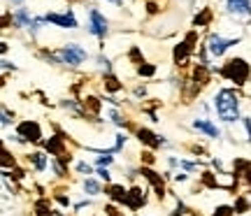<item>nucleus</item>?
<instances>
[{
    "mask_svg": "<svg viewBox=\"0 0 251 216\" xmlns=\"http://www.w3.org/2000/svg\"><path fill=\"white\" fill-rule=\"evenodd\" d=\"M214 109L219 119L224 123H233V121H240V96L235 89H221L216 91L214 96Z\"/></svg>",
    "mask_w": 251,
    "mask_h": 216,
    "instance_id": "f257e3e1",
    "label": "nucleus"
},
{
    "mask_svg": "<svg viewBox=\"0 0 251 216\" xmlns=\"http://www.w3.org/2000/svg\"><path fill=\"white\" fill-rule=\"evenodd\" d=\"M251 74V65L244 58H230L226 61V65L221 68V77H226L228 81H233L235 86H244L249 81Z\"/></svg>",
    "mask_w": 251,
    "mask_h": 216,
    "instance_id": "f03ea898",
    "label": "nucleus"
},
{
    "mask_svg": "<svg viewBox=\"0 0 251 216\" xmlns=\"http://www.w3.org/2000/svg\"><path fill=\"white\" fill-rule=\"evenodd\" d=\"M56 56H58V61H61L63 65H70V68H79V65L89 58L86 49L79 47L77 42H68L65 47H61V49L56 51Z\"/></svg>",
    "mask_w": 251,
    "mask_h": 216,
    "instance_id": "7ed1b4c3",
    "label": "nucleus"
},
{
    "mask_svg": "<svg viewBox=\"0 0 251 216\" xmlns=\"http://www.w3.org/2000/svg\"><path fill=\"white\" fill-rule=\"evenodd\" d=\"M196 40H198V35H196V30H191L184 40H181L179 45L175 47V51H172V61L177 65H184L188 61V56H191V51L196 49Z\"/></svg>",
    "mask_w": 251,
    "mask_h": 216,
    "instance_id": "20e7f679",
    "label": "nucleus"
},
{
    "mask_svg": "<svg viewBox=\"0 0 251 216\" xmlns=\"http://www.w3.org/2000/svg\"><path fill=\"white\" fill-rule=\"evenodd\" d=\"M91 35H96L98 40H105L109 33V21L105 19V14H100L98 9H91L89 12V26H86Z\"/></svg>",
    "mask_w": 251,
    "mask_h": 216,
    "instance_id": "39448f33",
    "label": "nucleus"
},
{
    "mask_svg": "<svg viewBox=\"0 0 251 216\" xmlns=\"http://www.w3.org/2000/svg\"><path fill=\"white\" fill-rule=\"evenodd\" d=\"M17 135L24 137L26 142H40V140H42V128H40L37 121L26 119V121H21L17 126Z\"/></svg>",
    "mask_w": 251,
    "mask_h": 216,
    "instance_id": "423d86ee",
    "label": "nucleus"
},
{
    "mask_svg": "<svg viewBox=\"0 0 251 216\" xmlns=\"http://www.w3.org/2000/svg\"><path fill=\"white\" fill-rule=\"evenodd\" d=\"M45 21L47 24H54L58 28H77V17H75V12L68 9V12H49L45 14Z\"/></svg>",
    "mask_w": 251,
    "mask_h": 216,
    "instance_id": "0eeeda50",
    "label": "nucleus"
},
{
    "mask_svg": "<svg viewBox=\"0 0 251 216\" xmlns=\"http://www.w3.org/2000/svg\"><path fill=\"white\" fill-rule=\"evenodd\" d=\"M209 45H207V49H209V54L212 56H224L230 47H235V45H240V37H230V40H226V37H221V35H209V40H207Z\"/></svg>",
    "mask_w": 251,
    "mask_h": 216,
    "instance_id": "6e6552de",
    "label": "nucleus"
},
{
    "mask_svg": "<svg viewBox=\"0 0 251 216\" xmlns=\"http://www.w3.org/2000/svg\"><path fill=\"white\" fill-rule=\"evenodd\" d=\"M140 174H142L144 179H147V181H149V184L153 186V193H156V198H158V200L165 198V193H168V191H165L163 177L158 174V172L151 170V168H147V165H142V168H140Z\"/></svg>",
    "mask_w": 251,
    "mask_h": 216,
    "instance_id": "1a4fd4ad",
    "label": "nucleus"
},
{
    "mask_svg": "<svg viewBox=\"0 0 251 216\" xmlns=\"http://www.w3.org/2000/svg\"><path fill=\"white\" fill-rule=\"evenodd\" d=\"M137 140L144 144V146H149V151H153V149H158V146H163L165 144V137L156 135L153 130H149V128H137Z\"/></svg>",
    "mask_w": 251,
    "mask_h": 216,
    "instance_id": "9d476101",
    "label": "nucleus"
},
{
    "mask_svg": "<svg viewBox=\"0 0 251 216\" xmlns=\"http://www.w3.org/2000/svg\"><path fill=\"white\" fill-rule=\"evenodd\" d=\"M65 135H51L49 140H45V149L49 151V156H56V158H63L68 156V146H65Z\"/></svg>",
    "mask_w": 251,
    "mask_h": 216,
    "instance_id": "9b49d317",
    "label": "nucleus"
},
{
    "mask_svg": "<svg viewBox=\"0 0 251 216\" xmlns=\"http://www.w3.org/2000/svg\"><path fill=\"white\" fill-rule=\"evenodd\" d=\"M191 126L196 128L198 133L207 135L209 140H219V137H221V130H219V128H216L209 119H193V123H191Z\"/></svg>",
    "mask_w": 251,
    "mask_h": 216,
    "instance_id": "f8f14e48",
    "label": "nucleus"
},
{
    "mask_svg": "<svg viewBox=\"0 0 251 216\" xmlns=\"http://www.w3.org/2000/svg\"><path fill=\"white\" fill-rule=\"evenodd\" d=\"M147 205V195H144V191L140 186H133V189L128 191V198H126V207L137 212V209H142Z\"/></svg>",
    "mask_w": 251,
    "mask_h": 216,
    "instance_id": "ddd939ff",
    "label": "nucleus"
},
{
    "mask_svg": "<svg viewBox=\"0 0 251 216\" xmlns=\"http://www.w3.org/2000/svg\"><path fill=\"white\" fill-rule=\"evenodd\" d=\"M226 7L235 17H251V0H228Z\"/></svg>",
    "mask_w": 251,
    "mask_h": 216,
    "instance_id": "4468645a",
    "label": "nucleus"
},
{
    "mask_svg": "<svg viewBox=\"0 0 251 216\" xmlns=\"http://www.w3.org/2000/svg\"><path fill=\"white\" fill-rule=\"evenodd\" d=\"M105 193L109 195V200H112V202L126 205V198H128V191L124 189V184H107V186H105Z\"/></svg>",
    "mask_w": 251,
    "mask_h": 216,
    "instance_id": "2eb2a0df",
    "label": "nucleus"
},
{
    "mask_svg": "<svg viewBox=\"0 0 251 216\" xmlns=\"http://www.w3.org/2000/svg\"><path fill=\"white\" fill-rule=\"evenodd\" d=\"M28 163H30V165H33L37 172H47V168L51 165V161H49V158H47L42 151H33L30 156H28Z\"/></svg>",
    "mask_w": 251,
    "mask_h": 216,
    "instance_id": "dca6fc26",
    "label": "nucleus"
},
{
    "mask_svg": "<svg viewBox=\"0 0 251 216\" xmlns=\"http://www.w3.org/2000/svg\"><path fill=\"white\" fill-rule=\"evenodd\" d=\"M12 21H14V26L17 28H30V24H33V17L28 14L26 7H19L14 14H12Z\"/></svg>",
    "mask_w": 251,
    "mask_h": 216,
    "instance_id": "f3484780",
    "label": "nucleus"
},
{
    "mask_svg": "<svg viewBox=\"0 0 251 216\" xmlns=\"http://www.w3.org/2000/svg\"><path fill=\"white\" fill-rule=\"evenodd\" d=\"M212 17H214V14H212V9L205 7L200 14H196V17H193V26H196V28L209 26V24H212Z\"/></svg>",
    "mask_w": 251,
    "mask_h": 216,
    "instance_id": "a211bd4d",
    "label": "nucleus"
},
{
    "mask_svg": "<svg viewBox=\"0 0 251 216\" xmlns=\"http://www.w3.org/2000/svg\"><path fill=\"white\" fill-rule=\"evenodd\" d=\"M102 81H105V89L109 91V93H119V91L124 89V84L112 74V72H105V77H102Z\"/></svg>",
    "mask_w": 251,
    "mask_h": 216,
    "instance_id": "6ab92c4d",
    "label": "nucleus"
},
{
    "mask_svg": "<svg viewBox=\"0 0 251 216\" xmlns=\"http://www.w3.org/2000/svg\"><path fill=\"white\" fill-rule=\"evenodd\" d=\"M84 193H89V195H100V193H102L100 181L93 179V177H86V179H84Z\"/></svg>",
    "mask_w": 251,
    "mask_h": 216,
    "instance_id": "aec40b11",
    "label": "nucleus"
},
{
    "mask_svg": "<svg viewBox=\"0 0 251 216\" xmlns=\"http://www.w3.org/2000/svg\"><path fill=\"white\" fill-rule=\"evenodd\" d=\"M193 79H196V84H200V86H205L207 81H209V70H207L205 63H200L196 70H193Z\"/></svg>",
    "mask_w": 251,
    "mask_h": 216,
    "instance_id": "412c9836",
    "label": "nucleus"
},
{
    "mask_svg": "<svg viewBox=\"0 0 251 216\" xmlns=\"http://www.w3.org/2000/svg\"><path fill=\"white\" fill-rule=\"evenodd\" d=\"M35 216H54V209H51V205H49L47 198L35 202Z\"/></svg>",
    "mask_w": 251,
    "mask_h": 216,
    "instance_id": "4be33fe9",
    "label": "nucleus"
},
{
    "mask_svg": "<svg viewBox=\"0 0 251 216\" xmlns=\"http://www.w3.org/2000/svg\"><path fill=\"white\" fill-rule=\"evenodd\" d=\"M81 107L86 109V112H91V114H98V112H100V100L93 98V96H89V98H84Z\"/></svg>",
    "mask_w": 251,
    "mask_h": 216,
    "instance_id": "5701e85b",
    "label": "nucleus"
},
{
    "mask_svg": "<svg viewBox=\"0 0 251 216\" xmlns=\"http://www.w3.org/2000/svg\"><path fill=\"white\" fill-rule=\"evenodd\" d=\"M249 207H251V202L244 198V195H240V198L235 200V205H233L235 214H244V212H249Z\"/></svg>",
    "mask_w": 251,
    "mask_h": 216,
    "instance_id": "b1692460",
    "label": "nucleus"
},
{
    "mask_svg": "<svg viewBox=\"0 0 251 216\" xmlns=\"http://www.w3.org/2000/svg\"><path fill=\"white\" fill-rule=\"evenodd\" d=\"M128 58H130L137 68H140L142 63H147V61H144V56H142V51H140V47H133V49L128 51Z\"/></svg>",
    "mask_w": 251,
    "mask_h": 216,
    "instance_id": "393cba45",
    "label": "nucleus"
},
{
    "mask_svg": "<svg viewBox=\"0 0 251 216\" xmlns=\"http://www.w3.org/2000/svg\"><path fill=\"white\" fill-rule=\"evenodd\" d=\"M137 74H140V77H153V74H156V65L153 63H142L140 68H137Z\"/></svg>",
    "mask_w": 251,
    "mask_h": 216,
    "instance_id": "a878e982",
    "label": "nucleus"
},
{
    "mask_svg": "<svg viewBox=\"0 0 251 216\" xmlns=\"http://www.w3.org/2000/svg\"><path fill=\"white\" fill-rule=\"evenodd\" d=\"M202 184H205L207 189H219V181H216V177L212 172H205V174H202Z\"/></svg>",
    "mask_w": 251,
    "mask_h": 216,
    "instance_id": "bb28decb",
    "label": "nucleus"
},
{
    "mask_svg": "<svg viewBox=\"0 0 251 216\" xmlns=\"http://www.w3.org/2000/svg\"><path fill=\"white\" fill-rule=\"evenodd\" d=\"M112 163H114V156H112V153H100L98 156V168H107Z\"/></svg>",
    "mask_w": 251,
    "mask_h": 216,
    "instance_id": "cd10ccee",
    "label": "nucleus"
},
{
    "mask_svg": "<svg viewBox=\"0 0 251 216\" xmlns=\"http://www.w3.org/2000/svg\"><path fill=\"white\" fill-rule=\"evenodd\" d=\"M140 161H142V165H147V168H151L153 163H156V156H153V151H142V156H140Z\"/></svg>",
    "mask_w": 251,
    "mask_h": 216,
    "instance_id": "c85d7f7f",
    "label": "nucleus"
},
{
    "mask_svg": "<svg viewBox=\"0 0 251 216\" xmlns=\"http://www.w3.org/2000/svg\"><path fill=\"white\" fill-rule=\"evenodd\" d=\"M212 216H235V209L228 207V205H221V207L214 209V214H212Z\"/></svg>",
    "mask_w": 251,
    "mask_h": 216,
    "instance_id": "c756f323",
    "label": "nucleus"
},
{
    "mask_svg": "<svg viewBox=\"0 0 251 216\" xmlns=\"http://www.w3.org/2000/svg\"><path fill=\"white\" fill-rule=\"evenodd\" d=\"M77 172H79V174H86V177H89V174H93V168H91L89 163L79 161V163H77Z\"/></svg>",
    "mask_w": 251,
    "mask_h": 216,
    "instance_id": "7c9ffc66",
    "label": "nucleus"
},
{
    "mask_svg": "<svg viewBox=\"0 0 251 216\" xmlns=\"http://www.w3.org/2000/svg\"><path fill=\"white\" fill-rule=\"evenodd\" d=\"M2 156H5V158H2V168H5V170H9V165H14V156H12L7 149H5V153H2Z\"/></svg>",
    "mask_w": 251,
    "mask_h": 216,
    "instance_id": "2f4dec72",
    "label": "nucleus"
},
{
    "mask_svg": "<svg viewBox=\"0 0 251 216\" xmlns=\"http://www.w3.org/2000/svg\"><path fill=\"white\" fill-rule=\"evenodd\" d=\"M12 121H14V114H9V109L2 107V126H9Z\"/></svg>",
    "mask_w": 251,
    "mask_h": 216,
    "instance_id": "473e14b6",
    "label": "nucleus"
},
{
    "mask_svg": "<svg viewBox=\"0 0 251 216\" xmlns=\"http://www.w3.org/2000/svg\"><path fill=\"white\" fill-rule=\"evenodd\" d=\"M105 214H107V216H124L121 212H119L117 205H112V202H109L107 207H105Z\"/></svg>",
    "mask_w": 251,
    "mask_h": 216,
    "instance_id": "72a5a7b5",
    "label": "nucleus"
},
{
    "mask_svg": "<svg viewBox=\"0 0 251 216\" xmlns=\"http://www.w3.org/2000/svg\"><path fill=\"white\" fill-rule=\"evenodd\" d=\"M96 174H98L100 179H105L109 184V179H112V174H109V170L107 168H98V170H96Z\"/></svg>",
    "mask_w": 251,
    "mask_h": 216,
    "instance_id": "f704fd0d",
    "label": "nucleus"
},
{
    "mask_svg": "<svg viewBox=\"0 0 251 216\" xmlns=\"http://www.w3.org/2000/svg\"><path fill=\"white\" fill-rule=\"evenodd\" d=\"M179 168H184V170H188V172H196V170H198V163H191V161H179Z\"/></svg>",
    "mask_w": 251,
    "mask_h": 216,
    "instance_id": "c9c22d12",
    "label": "nucleus"
},
{
    "mask_svg": "<svg viewBox=\"0 0 251 216\" xmlns=\"http://www.w3.org/2000/svg\"><path fill=\"white\" fill-rule=\"evenodd\" d=\"M56 202L63 205V207H70V198H68V195H63V193H56Z\"/></svg>",
    "mask_w": 251,
    "mask_h": 216,
    "instance_id": "e433bc0d",
    "label": "nucleus"
},
{
    "mask_svg": "<svg viewBox=\"0 0 251 216\" xmlns=\"http://www.w3.org/2000/svg\"><path fill=\"white\" fill-rule=\"evenodd\" d=\"M126 140H128V137H126V135H121V133H119V135H117V144H114V149H117V153L121 151V149H124Z\"/></svg>",
    "mask_w": 251,
    "mask_h": 216,
    "instance_id": "4c0bfd02",
    "label": "nucleus"
},
{
    "mask_svg": "<svg viewBox=\"0 0 251 216\" xmlns=\"http://www.w3.org/2000/svg\"><path fill=\"white\" fill-rule=\"evenodd\" d=\"M186 212V207H184V202L181 200H177V207H175V212H172V216H181Z\"/></svg>",
    "mask_w": 251,
    "mask_h": 216,
    "instance_id": "58836bf2",
    "label": "nucleus"
},
{
    "mask_svg": "<svg viewBox=\"0 0 251 216\" xmlns=\"http://www.w3.org/2000/svg\"><path fill=\"white\" fill-rule=\"evenodd\" d=\"M242 123H244V128H247V133H249V142H251V119L242 117Z\"/></svg>",
    "mask_w": 251,
    "mask_h": 216,
    "instance_id": "ea45409f",
    "label": "nucleus"
},
{
    "mask_svg": "<svg viewBox=\"0 0 251 216\" xmlns=\"http://www.w3.org/2000/svg\"><path fill=\"white\" fill-rule=\"evenodd\" d=\"M147 12H149V14H156V12H158V7H156V2H153V0L147 2Z\"/></svg>",
    "mask_w": 251,
    "mask_h": 216,
    "instance_id": "a19ab883",
    "label": "nucleus"
},
{
    "mask_svg": "<svg viewBox=\"0 0 251 216\" xmlns=\"http://www.w3.org/2000/svg\"><path fill=\"white\" fill-rule=\"evenodd\" d=\"M91 202L89 200H81V202H77V205H75V209H77V212H79V209H84V207H89Z\"/></svg>",
    "mask_w": 251,
    "mask_h": 216,
    "instance_id": "79ce46f5",
    "label": "nucleus"
},
{
    "mask_svg": "<svg viewBox=\"0 0 251 216\" xmlns=\"http://www.w3.org/2000/svg\"><path fill=\"white\" fill-rule=\"evenodd\" d=\"M144 93H147V89H144V86H137V89H135V96H137V98H142Z\"/></svg>",
    "mask_w": 251,
    "mask_h": 216,
    "instance_id": "37998d69",
    "label": "nucleus"
},
{
    "mask_svg": "<svg viewBox=\"0 0 251 216\" xmlns=\"http://www.w3.org/2000/svg\"><path fill=\"white\" fill-rule=\"evenodd\" d=\"M244 179L251 184V163H249V168H247V172H244Z\"/></svg>",
    "mask_w": 251,
    "mask_h": 216,
    "instance_id": "c03bdc74",
    "label": "nucleus"
},
{
    "mask_svg": "<svg viewBox=\"0 0 251 216\" xmlns=\"http://www.w3.org/2000/svg\"><path fill=\"white\" fill-rule=\"evenodd\" d=\"M212 165H214V168H216V170H221V168H224V163H221V161H219V158H216V161H212Z\"/></svg>",
    "mask_w": 251,
    "mask_h": 216,
    "instance_id": "a18cd8bd",
    "label": "nucleus"
},
{
    "mask_svg": "<svg viewBox=\"0 0 251 216\" xmlns=\"http://www.w3.org/2000/svg\"><path fill=\"white\" fill-rule=\"evenodd\" d=\"M186 179H188L186 174H175V181H186Z\"/></svg>",
    "mask_w": 251,
    "mask_h": 216,
    "instance_id": "49530a36",
    "label": "nucleus"
},
{
    "mask_svg": "<svg viewBox=\"0 0 251 216\" xmlns=\"http://www.w3.org/2000/svg\"><path fill=\"white\" fill-rule=\"evenodd\" d=\"M109 2H114V5H121V2H124V0H109Z\"/></svg>",
    "mask_w": 251,
    "mask_h": 216,
    "instance_id": "de8ad7c7",
    "label": "nucleus"
},
{
    "mask_svg": "<svg viewBox=\"0 0 251 216\" xmlns=\"http://www.w3.org/2000/svg\"><path fill=\"white\" fill-rule=\"evenodd\" d=\"M12 2H14V5H21V2H24V0H12Z\"/></svg>",
    "mask_w": 251,
    "mask_h": 216,
    "instance_id": "09e8293b",
    "label": "nucleus"
}]
</instances>
